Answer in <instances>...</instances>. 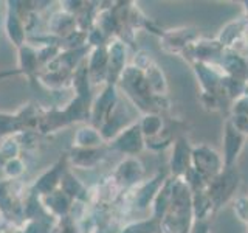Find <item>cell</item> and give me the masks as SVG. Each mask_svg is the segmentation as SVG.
I'll use <instances>...</instances> for the list:
<instances>
[{
  "label": "cell",
  "instance_id": "4",
  "mask_svg": "<svg viewBox=\"0 0 248 233\" xmlns=\"http://www.w3.org/2000/svg\"><path fill=\"white\" fill-rule=\"evenodd\" d=\"M245 138L247 137L240 134V132L232 126V123L230 120H227L225 128H223V140H222L223 168H234L236 166V162L239 159L240 152L244 150Z\"/></svg>",
  "mask_w": 248,
  "mask_h": 233
},
{
  "label": "cell",
  "instance_id": "10",
  "mask_svg": "<svg viewBox=\"0 0 248 233\" xmlns=\"http://www.w3.org/2000/svg\"><path fill=\"white\" fill-rule=\"evenodd\" d=\"M161 132H163V121L160 116L157 115L146 116V120L143 123V134L155 138L157 135H160Z\"/></svg>",
  "mask_w": 248,
  "mask_h": 233
},
{
  "label": "cell",
  "instance_id": "5",
  "mask_svg": "<svg viewBox=\"0 0 248 233\" xmlns=\"http://www.w3.org/2000/svg\"><path fill=\"white\" fill-rule=\"evenodd\" d=\"M191 151L192 146L189 145L188 138L178 137L175 140L172 155H170V171L175 179H183L191 169Z\"/></svg>",
  "mask_w": 248,
  "mask_h": 233
},
{
  "label": "cell",
  "instance_id": "15",
  "mask_svg": "<svg viewBox=\"0 0 248 233\" xmlns=\"http://www.w3.org/2000/svg\"><path fill=\"white\" fill-rule=\"evenodd\" d=\"M245 5H247V11H248V2H245Z\"/></svg>",
  "mask_w": 248,
  "mask_h": 233
},
{
  "label": "cell",
  "instance_id": "7",
  "mask_svg": "<svg viewBox=\"0 0 248 233\" xmlns=\"http://www.w3.org/2000/svg\"><path fill=\"white\" fill-rule=\"evenodd\" d=\"M247 27H248V19H242V20H236V22L228 23L227 27L222 28L217 42H219L225 49L227 45H231L232 42H236L237 39L245 33Z\"/></svg>",
  "mask_w": 248,
  "mask_h": 233
},
{
  "label": "cell",
  "instance_id": "14",
  "mask_svg": "<svg viewBox=\"0 0 248 233\" xmlns=\"http://www.w3.org/2000/svg\"><path fill=\"white\" fill-rule=\"evenodd\" d=\"M189 233H208V225L203 221H200L197 224V227L192 229V232H189Z\"/></svg>",
  "mask_w": 248,
  "mask_h": 233
},
{
  "label": "cell",
  "instance_id": "8",
  "mask_svg": "<svg viewBox=\"0 0 248 233\" xmlns=\"http://www.w3.org/2000/svg\"><path fill=\"white\" fill-rule=\"evenodd\" d=\"M197 37L196 30H191V28H182V30H174L172 33L168 34V44L172 45L174 51H178L182 49H186L194 44Z\"/></svg>",
  "mask_w": 248,
  "mask_h": 233
},
{
  "label": "cell",
  "instance_id": "13",
  "mask_svg": "<svg viewBox=\"0 0 248 233\" xmlns=\"http://www.w3.org/2000/svg\"><path fill=\"white\" fill-rule=\"evenodd\" d=\"M232 126H234L240 134L248 137V116H231V118H228Z\"/></svg>",
  "mask_w": 248,
  "mask_h": 233
},
{
  "label": "cell",
  "instance_id": "11",
  "mask_svg": "<svg viewBox=\"0 0 248 233\" xmlns=\"http://www.w3.org/2000/svg\"><path fill=\"white\" fill-rule=\"evenodd\" d=\"M231 114L232 116H248V93L232 101Z\"/></svg>",
  "mask_w": 248,
  "mask_h": 233
},
{
  "label": "cell",
  "instance_id": "12",
  "mask_svg": "<svg viewBox=\"0 0 248 233\" xmlns=\"http://www.w3.org/2000/svg\"><path fill=\"white\" fill-rule=\"evenodd\" d=\"M234 212L244 222L248 224V198H239L234 204Z\"/></svg>",
  "mask_w": 248,
  "mask_h": 233
},
{
  "label": "cell",
  "instance_id": "6",
  "mask_svg": "<svg viewBox=\"0 0 248 233\" xmlns=\"http://www.w3.org/2000/svg\"><path fill=\"white\" fill-rule=\"evenodd\" d=\"M220 67L225 70L227 76L239 78V80H248V61L234 53L232 50L220 53Z\"/></svg>",
  "mask_w": 248,
  "mask_h": 233
},
{
  "label": "cell",
  "instance_id": "2",
  "mask_svg": "<svg viewBox=\"0 0 248 233\" xmlns=\"http://www.w3.org/2000/svg\"><path fill=\"white\" fill-rule=\"evenodd\" d=\"M239 183H240V176L236 166L223 168V171L219 176H216L213 181L208 182L206 194L209 200H211L214 210H219L228 200H231L236 190L239 188Z\"/></svg>",
  "mask_w": 248,
  "mask_h": 233
},
{
  "label": "cell",
  "instance_id": "16",
  "mask_svg": "<svg viewBox=\"0 0 248 233\" xmlns=\"http://www.w3.org/2000/svg\"><path fill=\"white\" fill-rule=\"evenodd\" d=\"M247 50H248V47H247Z\"/></svg>",
  "mask_w": 248,
  "mask_h": 233
},
{
  "label": "cell",
  "instance_id": "9",
  "mask_svg": "<svg viewBox=\"0 0 248 233\" xmlns=\"http://www.w3.org/2000/svg\"><path fill=\"white\" fill-rule=\"evenodd\" d=\"M141 131H140L138 126L129 129L126 134H124L120 140V146L123 150L126 151H130V152H135V151H140V148H141Z\"/></svg>",
  "mask_w": 248,
  "mask_h": 233
},
{
  "label": "cell",
  "instance_id": "1",
  "mask_svg": "<svg viewBox=\"0 0 248 233\" xmlns=\"http://www.w3.org/2000/svg\"><path fill=\"white\" fill-rule=\"evenodd\" d=\"M192 193L185 179L172 181L169 207L163 216V229L166 233H189L192 230Z\"/></svg>",
  "mask_w": 248,
  "mask_h": 233
},
{
  "label": "cell",
  "instance_id": "3",
  "mask_svg": "<svg viewBox=\"0 0 248 233\" xmlns=\"http://www.w3.org/2000/svg\"><path fill=\"white\" fill-rule=\"evenodd\" d=\"M191 168L203 179L209 182L223 171V159L214 148L208 145L192 146L191 151Z\"/></svg>",
  "mask_w": 248,
  "mask_h": 233
}]
</instances>
